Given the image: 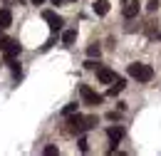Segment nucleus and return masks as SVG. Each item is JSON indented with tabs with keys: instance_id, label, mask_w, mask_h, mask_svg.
I'll return each mask as SVG.
<instances>
[{
	"instance_id": "0eeeda50",
	"label": "nucleus",
	"mask_w": 161,
	"mask_h": 156,
	"mask_svg": "<svg viewBox=\"0 0 161 156\" xmlns=\"http://www.w3.org/2000/svg\"><path fill=\"white\" fill-rule=\"evenodd\" d=\"M97 79H99L102 84H112V82L117 79V75H114L109 67H99V64H97Z\"/></svg>"
},
{
	"instance_id": "a211bd4d",
	"label": "nucleus",
	"mask_w": 161,
	"mask_h": 156,
	"mask_svg": "<svg viewBox=\"0 0 161 156\" xmlns=\"http://www.w3.org/2000/svg\"><path fill=\"white\" fill-rule=\"evenodd\" d=\"M77 144H80V151H84V154L89 151V144H87V139H84V136H82L80 141H77Z\"/></svg>"
},
{
	"instance_id": "ddd939ff",
	"label": "nucleus",
	"mask_w": 161,
	"mask_h": 156,
	"mask_svg": "<svg viewBox=\"0 0 161 156\" xmlns=\"http://www.w3.org/2000/svg\"><path fill=\"white\" fill-rule=\"evenodd\" d=\"M5 64H8V67L20 77V62H18V57H8V59H5Z\"/></svg>"
},
{
	"instance_id": "2eb2a0df",
	"label": "nucleus",
	"mask_w": 161,
	"mask_h": 156,
	"mask_svg": "<svg viewBox=\"0 0 161 156\" xmlns=\"http://www.w3.org/2000/svg\"><path fill=\"white\" fill-rule=\"evenodd\" d=\"M94 124H97V117H84V131L87 129H94Z\"/></svg>"
},
{
	"instance_id": "7ed1b4c3",
	"label": "nucleus",
	"mask_w": 161,
	"mask_h": 156,
	"mask_svg": "<svg viewBox=\"0 0 161 156\" xmlns=\"http://www.w3.org/2000/svg\"><path fill=\"white\" fill-rule=\"evenodd\" d=\"M42 20L50 25V30H52V32L62 30V25H64V18H62V15H57L55 10H42Z\"/></svg>"
},
{
	"instance_id": "1a4fd4ad",
	"label": "nucleus",
	"mask_w": 161,
	"mask_h": 156,
	"mask_svg": "<svg viewBox=\"0 0 161 156\" xmlns=\"http://www.w3.org/2000/svg\"><path fill=\"white\" fill-rule=\"evenodd\" d=\"M124 87H126V79H124V77H117L114 82H112V87H109V92H107V94H109V97H117Z\"/></svg>"
},
{
	"instance_id": "9b49d317",
	"label": "nucleus",
	"mask_w": 161,
	"mask_h": 156,
	"mask_svg": "<svg viewBox=\"0 0 161 156\" xmlns=\"http://www.w3.org/2000/svg\"><path fill=\"white\" fill-rule=\"evenodd\" d=\"M92 10H94L97 15H107V13H109V0H94V3H92Z\"/></svg>"
},
{
	"instance_id": "f257e3e1",
	"label": "nucleus",
	"mask_w": 161,
	"mask_h": 156,
	"mask_svg": "<svg viewBox=\"0 0 161 156\" xmlns=\"http://www.w3.org/2000/svg\"><path fill=\"white\" fill-rule=\"evenodd\" d=\"M129 77H134L136 82H151L154 79V67L144 64V62H131L129 64Z\"/></svg>"
},
{
	"instance_id": "5701e85b",
	"label": "nucleus",
	"mask_w": 161,
	"mask_h": 156,
	"mask_svg": "<svg viewBox=\"0 0 161 156\" xmlns=\"http://www.w3.org/2000/svg\"><path fill=\"white\" fill-rule=\"evenodd\" d=\"M30 3H32V5H42L45 0H30Z\"/></svg>"
},
{
	"instance_id": "f03ea898",
	"label": "nucleus",
	"mask_w": 161,
	"mask_h": 156,
	"mask_svg": "<svg viewBox=\"0 0 161 156\" xmlns=\"http://www.w3.org/2000/svg\"><path fill=\"white\" fill-rule=\"evenodd\" d=\"M69 134H82L84 131V117H82L80 112H75V114H67V126H64Z\"/></svg>"
},
{
	"instance_id": "dca6fc26",
	"label": "nucleus",
	"mask_w": 161,
	"mask_h": 156,
	"mask_svg": "<svg viewBox=\"0 0 161 156\" xmlns=\"http://www.w3.org/2000/svg\"><path fill=\"white\" fill-rule=\"evenodd\" d=\"M75 112H77V104H67V107L62 109V114H64V117H67V114H75Z\"/></svg>"
},
{
	"instance_id": "aec40b11",
	"label": "nucleus",
	"mask_w": 161,
	"mask_h": 156,
	"mask_svg": "<svg viewBox=\"0 0 161 156\" xmlns=\"http://www.w3.org/2000/svg\"><path fill=\"white\" fill-rule=\"evenodd\" d=\"M146 8H149V10H151V13H154V10H156V8H159V0H149V5H146Z\"/></svg>"
},
{
	"instance_id": "b1692460",
	"label": "nucleus",
	"mask_w": 161,
	"mask_h": 156,
	"mask_svg": "<svg viewBox=\"0 0 161 156\" xmlns=\"http://www.w3.org/2000/svg\"><path fill=\"white\" fill-rule=\"evenodd\" d=\"M159 40H161V32H159Z\"/></svg>"
},
{
	"instance_id": "39448f33",
	"label": "nucleus",
	"mask_w": 161,
	"mask_h": 156,
	"mask_svg": "<svg viewBox=\"0 0 161 156\" xmlns=\"http://www.w3.org/2000/svg\"><path fill=\"white\" fill-rule=\"evenodd\" d=\"M3 52H5V59L8 57H18V55L22 52V45L18 42V40H8L5 47H3Z\"/></svg>"
},
{
	"instance_id": "4be33fe9",
	"label": "nucleus",
	"mask_w": 161,
	"mask_h": 156,
	"mask_svg": "<svg viewBox=\"0 0 161 156\" xmlns=\"http://www.w3.org/2000/svg\"><path fill=\"white\" fill-rule=\"evenodd\" d=\"M55 5H62V3H77V0H52Z\"/></svg>"
},
{
	"instance_id": "f8f14e48",
	"label": "nucleus",
	"mask_w": 161,
	"mask_h": 156,
	"mask_svg": "<svg viewBox=\"0 0 161 156\" xmlns=\"http://www.w3.org/2000/svg\"><path fill=\"white\" fill-rule=\"evenodd\" d=\"M77 40V30H64L62 32V45H72Z\"/></svg>"
},
{
	"instance_id": "393cba45",
	"label": "nucleus",
	"mask_w": 161,
	"mask_h": 156,
	"mask_svg": "<svg viewBox=\"0 0 161 156\" xmlns=\"http://www.w3.org/2000/svg\"><path fill=\"white\" fill-rule=\"evenodd\" d=\"M124 3H126V0H124Z\"/></svg>"
},
{
	"instance_id": "412c9836",
	"label": "nucleus",
	"mask_w": 161,
	"mask_h": 156,
	"mask_svg": "<svg viewBox=\"0 0 161 156\" xmlns=\"http://www.w3.org/2000/svg\"><path fill=\"white\" fill-rule=\"evenodd\" d=\"M5 42H8V37H5V35H3V32H0V50H3V47H5Z\"/></svg>"
},
{
	"instance_id": "4468645a",
	"label": "nucleus",
	"mask_w": 161,
	"mask_h": 156,
	"mask_svg": "<svg viewBox=\"0 0 161 156\" xmlns=\"http://www.w3.org/2000/svg\"><path fill=\"white\" fill-rule=\"evenodd\" d=\"M99 55H102V47H99V45H89V47H87V57H92V59L97 57V59H99Z\"/></svg>"
},
{
	"instance_id": "6e6552de",
	"label": "nucleus",
	"mask_w": 161,
	"mask_h": 156,
	"mask_svg": "<svg viewBox=\"0 0 161 156\" xmlns=\"http://www.w3.org/2000/svg\"><path fill=\"white\" fill-rule=\"evenodd\" d=\"M107 136H109L112 144H119L121 136H124V126H109V129H107Z\"/></svg>"
},
{
	"instance_id": "6ab92c4d",
	"label": "nucleus",
	"mask_w": 161,
	"mask_h": 156,
	"mask_svg": "<svg viewBox=\"0 0 161 156\" xmlns=\"http://www.w3.org/2000/svg\"><path fill=\"white\" fill-rule=\"evenodd\" d=\"M84 67H87V70H97V62H94V59L89 57L87 62H84Z\"/></svg>"
},
{
	"instance_id": "9d476101",
	"label": "nucleus",
	"mask_w": 161,
	"mask_h": 156,
	"mask_svg": "<svg viewBox=\"0 0 161 156\" xmlns=\"http://www.w3.org/2000/svg\"><path fill=\"white\" fill-rule=\"evenodd\" d=\"M8 25H13V13L10 8H0V30H5Z\"/></svg>"
},
{
	"instance_id": "423d86ee",
	"label": "nucleus",
	"mask_w": 161,
	"mask_h": 156,
	"mask_svg": "<svg viewBox=\"0 0 161 156\" xmlns=\"http://www.w3.org/2000/svg\"><path fill=\"white\" fill-rule=\"evenodd\" d=\"M139 10H141V3H139V0H126V5H124L121 13H124V18H126V20H131V18L139 15Z\"/></svg>"
},
{
	"instance_id": "f3484780",
	"label": "nucleus",
	"mask_w": 161,
	"mask_h": 156,
	"mask_svg": "<svg viewBox=\"0 0 161 156\" xmlns=\"http://www.w3.org/2000/svg\"><path fill=\"white\" fill-rule=\"evenodd\" d=\"M55 154H60L57 146H45V156H55Z\"/></svg>"
},
{
	"instance_id": "20e7f679",
	"label": "nucleus",
	"mask_w": 161,
	"mask_h": 156,
	"mask_svg": "<svg viewBox=\"0 0 161 156\" xmlns=\"http://www.w3.org/2000/svg\"><path fill=\"white\" fill-rule=\"evenodd\" d=\"M80 94H82V99H84V104H92V107H99L102 102H104V97L97 94V92H94L92 87H87V84L80 87Z\"/></svg>"
}]
</instances>
